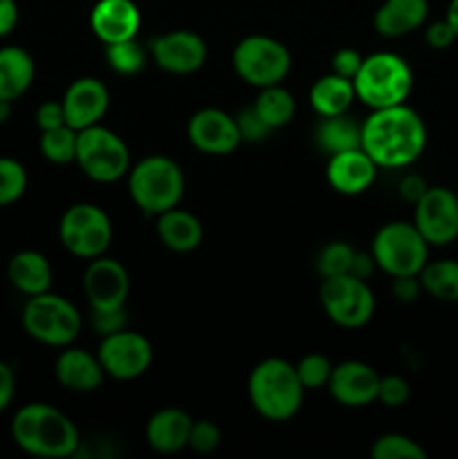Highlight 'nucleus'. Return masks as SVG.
I'll return each mask as SVG.
<instances>
[{"label":"nucleus","mask_w":458,"mask_h":459,"mask_svg":"<svg viewBox=\"0 0 458 459\" xmlns=\"http://www.w3.org/2000/svg\"><path fill=\"white\" fill-rule=\"evenodd\" d=\"M359 148L377 169H404L427 148V126L407 103L377 108L362 121Z\"/></svg>","instance_id":"nucleus-1"},{"label":"nucleus","mask_w":458,"mask_h":459,"mask_svg":"<svg viewBox=\"0 0 458 459\" xmlns=\"http://www.w3.org/2000/svg\"><path fill=\"white\" fill-rule=\"evenodd\" d=\"M12 437L21 451L45 459L72 457L81 446L75 421L49 403L22 406L12 420Z\"/></svg>","instance_id":"nucleus-2"},{"label":"nucleus","mask_w":458,"mask_h":459,"mask_svg":"<svg viewBox=\"0 0 458 459\" xmlns=\"http://www.w3.org/2000/svg\"><path fill=\"white\" fill-rule=\"evenodd\" d=\"M247 394L260 417L269 421H287L304 406L305 388L290 361L272 357L251 370Z\"/></svg>","instance_id":"nucleus-3"},{"label":"nucleus","mask_w":458,"mask_h":459,"mask_svg":"<svg viewBox=\"0 0 458 459\" xmlns=\"http://www.w3.org/2000/svg\"><path fill=\"white\" fill-rule=\"evenodd\" d=\"M353 85L355 97L371 110L400 106L413 90V72L411 65L398 54L377 52L364 56Z\"/></svg>","instance_id":"nucleus-4"},{"label":"nucleus","mask_w":458,"mask_h":459,"mask_svg":"<svg viewBox=\"0 0 458 459\" xmlns=\"http://www.w3.org/2000/svg\"><path fill=\"white\" fill-rule=\"evenodd\" d=\"M128 193L139 211L157 218L182 200V169L178 161L166 155L144 157L128 170Z\"/></svg>","instance_id":"nucleus-5"},{"label":"nucleus","mask_w":458,"mask_h":459,"mask_svg":"<svg viewBox=\"0 0 458 459\" xmlns=\"http://www.w3.org/2000/svg\"><path fill=\"white\" fill-rule=\"evenodd\" d=\"M371 254L377 269L389 273L391 278L418 276L429 260V242L422 238L413 222L395 220L377 229Z\"/></svg>","instance_id":"nucleus-6"},{"label":"nucleus","mask_w":458,"mask_h":459,"mask_svg":"<svg viewBox=\"0 0 458 459\" xmlns=\"http://www.w3.org/2000/svg\"><path fill=\"white\" fill-rule=\"evenodd\" d=\"M81 314L75 305L63 296L45 291L30 296L22 307V330L39 343L49 348H67L79 336Z\"/></svg>","instance_id":"nucleus-7"},{"label":"nucleus","mask_w":458,"mask_h":459,"mask_svg":"<svg viewBox=\"0 0 458 459\" xmlns=\"http://www.w3.org/2000/svg\"><path fill=\"white\" fill-rule=\"evenodd\" d=\"M232 65L245 83L254 88L283 83L292 67V54L281 40L265 34L245 36L236 43Z\"/></svg>","instance_id":"nucleus-8"},{"label":"nucleus","mask_w":458,"mask_h":459,"mask_svg":"<svg viewBox=\"0 0 458 459\" xmlns=\"http://www.w3.org/2000/svg\"><path fill=\"white\" fill-rule=\"evenodd\" d=\"M75 161L90 179L110 184L128 175L130 151L119 134L97 124L79 130Z\"/></svg>","instance_id":"nucleus-9"},{"label":"nucleus","mask_w":458,"mask_h":459,"mask_svg":"<svg viewBox=\"0 0 458 459\" xmlns=\"http://www.w3.org/2000/svg\"><path fill=\"white\" fill-rule=\"evenodd\" d=\"M319 300L326 316L346 330L366 325L375 314V294L366 281L353 273L323 278L319 287Z\"/></svg>","instance_id":"nucleus-10"},{"label":"nucleus","mask_w":458,"mask_h":459,"mask_svg":"<svg viewBox=\"0 0 458 459\" xmlns=\"http://www.w3.org/2000/svg\"><path fill=\"white\" fill-rule=\"evenodd\" d=\"M58 238H61V245L76 258H99L106 254L112 242L110 218L97 204H88V202L72 204L61 215Z\"/></svg>","instance_id":"nucleus-11"},{"label":"nucleus","mask_w":458,"mask_h":459,"mask_svg":"<svg viewBox=\"0 0 458 459\" xmlns=\"http://www.w3.org/2000/svg\"><path fill=\"white\" fill-rule=\"evenodd\" d=\"M97 357L108 377L133 381L151 368L153 345L144 334L124 327V330L101 336Z\"/></svg>","instance_id":"nucleus-12"},{"label":"nucleus","mask_w":458,"mask_h":459,"mask_svg":"<svg viewBox=\"0 0 458 459\" xmlns=\"http://www.w3.org/2000/svg\"><path fill=\"white\" fill-rule=\"evenodd\" d=\"M413 224L429 247L452 245L458 238V197L445 186H429L416 202Z\"/></svg>","instance_id":"nucleus-13"},{"label":"nucleus","mask_w":458,"mask_h":459,"mask_svg":"<svg viewBox=\"0 0 458 459\" xmlns=\"http://www.w3.org/2000/svg\"><path fill=\"white\" fill-rule=\"evenodd\" d=\"M84 291L90 309L126 307L130 291V278L124 264L106 254L92 258L84 272Z\"/></svg>","instance_id":"nucleus-14"},{"label":"nucleus","mask_w":458,"mask_h":459,"mask_svg":"<svg viewBox=\"0 0 458 459\" xmlns=\"http://www.w3.org/2000/svg\"><path fill=\"white\" fill-rule=\"evenodd\" d=\"M148 52L160 70L184 76L193 74L205 65L209 49H207L205 39L196 31L173 30L153 39Z\"/></svg>","instance_id":"nucleus-15"},{"label":"nucleus","mask_w":458,"mask_h":459,"mask_svg":"<svg viewBox=\"0 0 458 459\" xmlns=\"http://www.w3.org/2000/svg\"><path fill=\"white\" fill-rule=\"evenodd\" d=\"M187 137L193 148L205 155H229L241 146V130L236 117L220 108H202L189 119Z\"/></svg>","instance_id":"nucleus-16"},{"label":"nucleus","mask_w":458,"mask_h":459,"mask_svg":"<svg viewBox=\"0 0 458 459\" xmlns=\"http://www.w3.org/2000/svg\"><path fill=\"white\" fill-rule=\"evenodd\" d=\"M61 103L66 112V124L75 130H84L97 126L103 119L110 106V92L94 76H81L67 85Z\"/></svg>","instance_id":"nucleus-17"},{"label":"nucleus","mask_w":458,"mask_h":459,"mask_svg":"<svg viewBox=\"0 0 458 459\" xmlns=\"http://www.w3.org/2000/svg\"><path fill=\"white\" fill-rule=\"evenodd\" d=\"M380 379L375 368L362 361H344L332 368L328 393L337 403L346 408H362L377 402Z\"/></svg>","instance_id":"nucleus-18"},{"label":"nucleus","mask_w":458,"mask_h":459,"mask_svg":"<svg viewBox=\"0 0 458 459\" xmlns=\"http://www.w3.org/2000/svg\"><path fill=\"white\" fill-rule=\"evenodd\" d=\"M142 12L133 0H97L90 12V30L103 45L137 39Z\"/></svg>","instance_id":"nucleus-19"},{"label":"nucleus","mask_w":458,"mask_h":459,"mask_svg":"<svg viewBox=\"0 0 458 459\" xmlns=\"http://www.w3.org/2000/svg\"><path fill=\"white\" fill-rule=\"evenodd\" d=\"M375 178L377 164L362 148H350V151L328 157L326 179L332 191L339 195H359L371 188Z\"/></svg>","instance_id":"nucleus-20"},{"label":"nucleus","mask_w":458,"mask_h":459,"mask_svg":"<svg viewBox=\"0 0 458 459\" xmlns=\"http://www.w3.org/2000/svg\"><path fill=\"white\" fill-rule=\"evenodd\" d=\"M54 375L57 381L66 390L72 393H94L101 388L103 384V372L101 361L97 354H90L81 348H63L58 354L57 363H54Z\"/></svg>","instance_id":"nucleus-21"},{"label":"nucleus","mask_w":458,"mask_h":459,"mask_svg":"<svg viewBox=\"0 0 458 459\" xmlns=\"http://www.w3.org/2000/svg\"><path fill=\"white\" fill-rule=\"evenodd\" d=\"M191 415L182 408H162L148 420L146 442L148 446L162 455H171L189 446V433H191Z\"/></svg>","instance_id":"nucleus-22"},{"label":"nucleus","mask_w":458,"mask_h":459,"mask_svg":"<svg viewBox=\"0 0 458 459\" xmlns=\"http://www.w3.org/2000/svg\"><path fill=\"white\" fill-rule=\"evenodd\" d=\"M429 16L427 0H384L373 16L375 31L384 39H400L420 30Z\"/></svg>","instance_id":"nucleus-23"},{"label":"nucleus","mask_w":458,"mask_h":459,"mask_svg":"<svg viewBox=\"0 0 458 459\" xmlns=\"http://www.w3.org/2000/svg\"><path fill=\"white\" fill-rule=\"evenodd\" d=\"M157 238L169 251L189 254V251H196L202 245L205 229H202V222L196 215L173 206V209L157 215Z\"/></svg>","instance_id":"nucleus-24"},{"label":"nucleus","mask_w":458,"mask_h":459,"mask_svg":"<svg viewBox=\"0 0 458 459\" xmlns=\"http://www.w3.org/2000/svg\"><path fill=\"white\" fill-rule=\"evenodd\" d=\"M7 278L27 299L45 294L52 287V264L39 251H18L7 263Z\"/></svg>","instance_id":"nucleus-25"},{"label":"nucleus","mask_w":458,"mask_h":459,"mask_svg":"<svg viewBox=\"0 0 458 459\" xmlns=\"http://www.w3.org/2000/svg\"><path fill=\"white\" fill-rule=\"evenodd\" d=\"M36 65L27 49L18 45L0 48V99L16 101L34 83Z\"/></svg>","instance_id":"nucleus-26"},{"label":"nucleus","mask_w":458,"mask_h":459,"mask_svg":"<svg viewBox=\"0 0 458 459\" xmlns=\"http://www.w3.org/2000/svg\"><path fill=\"white\" fill-rule=\"evenodd\" d=\"M308 99L310 106H313V110L317 112L319 117H335L346 115L357 97H355L353 81L330 72V74L314 81L313 88H310Z\"/></svg>","instance_id":"nucleus-27"},{"label":"nucleus","mask_w":458,"mask_h":459,"mask_svg":"<svg viewBox=\"0 0 458 459\" xmlns=\"http://www.w3.org/2000/svg\"><path fill=\"white\" fill-rule=\"evenodd\" d=\"M359 139H362V124H357L348 115L321 117L314 128V143L328 157L350 151V148H359Z\"/></svg>","instance_id":"nucleus-28"},{"label":"nucleus","mask_w":458,"mask_h":459,"mask_svg":"<svg viewBox=\"0 0 458 459\" xmlns=\"http://www.w3.org/2000/svg\"><path fill=\"white\" fill-rule=\"evenodd\" d=\"M418 278H420L422 291L431 299L440 303H458V260L445 258L434 260V263L427 260Z\"/></svg>","instance_id":"nucleus-29"},{"label":"nucleus","mask_w":458,"mask_h":459,"mask_svg":"<svg viewBox=\"0 0 458 459\" xmlns=\"http://www.w3.org/2000/svg\"><path fill=\"white\" fill-rule=\"evenodd\" d=\"M256 112H259L260 119L269 126L272 130L283 128L292 121L296 112V103L295 97L287 92L286 88H281V83L277 85H268V88H260L259 97L254 101Z\"/></svg>","instance_id":"nucleus-30"},{"label":"nucleus","mask_w":458,"mask_h":459,"mask_svg":"<svg viewBox=\"0 0 458 459\" xmlns=\"http://www.w3.org/2000/svg\"><path fill=\"white\" fill-rule=\"evenodd\" d=\"M103 58L108 67L121 76H133L146 67L148 52L137 39L119 40V43L103 45Z\"/></svg>","instance_id":"nucleus-31"},{"label":"nucleus","mask_w":458,"mask_h":459,"mask_svg":"<svg viewBox=\"0 0 458 459\" xmlns=\"http://www.w3.org/2000/svg\"><path fill=\"white\" fill-rule=\"evenodd\" d=\"M76 137H79V130L67 124L43 130L39 142L40 155L52 164H72L76 160Z\"/></svg>","instance_id":"nucleus-32"},{"label":"nucleus","mask_w":458,"mask_h":459,"mask_svg":"<svg viewBox=\"0 0 458 459\" xmlns=\"http://www.w3.org/2000/svg\"><path fill=\"white\" fill-rule=\"evenodd\" d=\"M373 459H425L427 451L411 437L400 433H386L371 446Z\"/></svg>","instance_id":"nucleus-33"},{"label":"nucleus","mask_w":458,"mask_h":459,"mask_svg":"<svg viewBox=\"0 0 458 459\" xmlns=\"http://www.w3.org/2000/svg\"><path fill=\"white\" fill-rule=\"evenodd\" d=\"M355 249L344 240L328 242L317 255V272L321 278H332V276H344L350 273L353 267Z\"/></svg>","instance_id":"nucleus-34"},{"label":"nucleus","mask_w":458,"mask_h":459,"mask_svg":"<svg viewBox=\"0 0 458 459\" xmlns=\"http://www.w3.org/2000/svg\"><path fill=\"white\" fill-rule=\"evenodd\" d=\"M27 191V170L13 157H0V206L21 200Z\"/></svg>","instance_id":"nucleus-35"},{"label":"nucleus","mask_w":458,"mask_h":459,"mask_svg":"<svg viewBox=\"0 0 458 459\" xmlns=\"http://www.w3.org/2000/svg\"><path fill=\"white\" fill-rule=\"evenodd\" d=\"M296 375H299L301 385L305 390H319V388H326L328 381H330L332 375V363L330 359L323 357V354L313 352V354H305L299 363H296Z\"/></svg>","instance_id":"nucleus-36"},{"label":"nucleus","mask_w":458,"mask_h":459,"mask_svg":"<svg viewBox=\"0 0 458 459\" xmlns=\"http://www.w3.org/2000/svg\"><path fill=\"white\" fill-rule=\"evenodd\" d=\"M223 442V433H220L218 424L209 420H198L191 424V433H189V448H193L200 455L214 453Z\"/></svg>","instance_id":"nucleus-37"},{"label":"nucleus","mask_w":458,"mask_h":459,"mask_svg":"<svg viewBox=\"0 0 458 459\" xmlns=\"http://www.w3.org/2000/svg\"><path fill=\"white\" fill-rule=\"evenodd\" d=\"M411 397L409 381L398 375H386L380 379V390H377V402L384 403L386 408H400Z\"/></svg>","instance_id":"nucleus-38"},{"label":"nucleus","mask_w":458,"mask_h":459,"mask_svg":"<svg viewBox=\"0 0 458 459\" xmlns=\"http://www.w3.org/2000/svg\"><path fill=\"white\" fill-rule=\"evenodd\" d=\"M236 124H238V130H241L242 142L259 143L263 142V139H268V134L272 133V128L260 119L259 112H256L254 108H247V110H242L241 115H236Z\"/></svg>","instance_id":"nucleus-39"},{"label":"nucleus","mask_w":458,"mask_h":459,"mask_svg":"<svg viewBox=\"0 0 458 459\" xmlns=\"http://www.w3.org/2000/svg\"><path fill=\"white\" fill-rule=\"evenodd\" d=\"M90 325L97 334L106 336L126 327V307L119 309H90Z\"/></svg>","instance_id":"nucleus-40"},{"label":"nucleus","mask_w":458,"mask_h":459,"mask_svg":"<svg viewBox=\"0 0 458 459\" xmlns=\"http://www.w3.org/2000/svg\"><path fill=\"white\" fill-rule=\"evenodd\" d=\"M362 61L364 56L357 52V49L341 48L332 54V72L353 81L355 74H357L359 65H362Z\"/></svg>","instance_id":"nucleus-41"},{"label":"nucleus","mask_w":458,"mask_h":459,"mask_svg":"<svg viewBox=\"0 0 458 459\" xmlns=\"http://www.w3.org/2000/svg\"><path fill=\"white\" fill-rule=\"evenodd\" d=\"M425 40L431 49H447L456 43V34H454L452 25L447 22V18L443 21H434L427 25L425 30Z\"/></svg>","instance_id":"nucleus-42"},{"label":"nucleus","mask_w":458,"mask_h":459,"mask_svg":"<svg viewBox=\"0 0 458 459\" xmlns=\"http://www.w3.org/2000/svg\"><path fill=\"white\" fill-rule=\"evenodd\" d=\"M36 126L39 130H52L58 126H66V112H63L61 101H45L40 103L39 110H36Z\"/></svg>","instance_id":"nucleus-43"},{"label":"nucleus","mask_w":458,"mask_h":459,"mask_svg":"<svg viewBox=\"0 0 458 459\" xmlns=\"http://www.w3.org/2000/svg\"><path fill=\"white\" fill-rule=\"evenodd\" d=\"M391 291H393L395 300H400V303H413V300H416L418 296L422 294L420 278H418V276H398V278H393Z\"/></svg>","instance_id":"nucleus-44"},{"label":"nucleus","mask_w":458,"mask_h":459,"mask_svg":"<svg viewBox=\"0 0 458 459\" xmlns=\"http://www.w3.org/2000/svg\"><path fill=\"white\" fill-rule=\"evenodd\" d=\"M13 394H16V375L12 366L0 359V412L12 406Z\"/></svg>","instance_id":"nucleus-45"},{"label":"nucleus","mask_w":458,"mask_h":459,"mask_svg":"<svg viewBox=\"0 0 458 459\" xmlns=\"http://www.w3.org/2000/svg\"><path fill=\"white\" fill-rule=\"evenodd\" d=\"M427 188L429 186H427V182L420 175H407V178H402V182H400V197H402L404 202L416 204V202L425 195Z\"/></svg>","instance_id":"nucleus-46"},{"label":"nucleus","mask_w":458,"mask_h":459,"mask_svg":"<svg viewBox=\"0 0 458 459\" xmlns=\"http://www.w3.org/2000/svg\"><path fill=\"white\" fill-rule=\"evenodd\" d=\"M18 3L16 0H0V39L12 34L18 25Z\"/></svg>","instance_id":"nucleus-47"},{"label":"nucleus","mask_w":458,"mask_h":459,"mask_svg":"<svg viewBox=\"0 0 458 459\" xmlns=\"http://www.w3.org/2000/svg\"><path fill=\"white\" fill-rule=\"evenodd\" d=\"M375 260H373V254H364V251H355V258H353V267H350V273L362 281H368L375 269Z\"/></svg>","instance_id":"nucleus-48"},{"label":"nucleus","mask_w":458,"mask_h":459,"mask_svg":"<svg viewBox=\"0 0 458 459\" xmlns=\"http://www.w3.org/2000/svg\"><path fill=\"white\" fill-rule=\"evenodd\" d=\"M445 18H447V22L452 25L454 34H456L458 39V0H449V7H447V13H445Z\"/></svg>","instance_id":"nucleus-49"},{"label":"nucleus","mask_w":458,"mask_h":459,"mask_svg":"<svg viewBox=\"0 0 458 459\" xmlns=\"http://www.w3.org/2000/svg\"><path fill=\"white\" fill-rule=\"evenodd\" d=\"M13 101H7V99H0V126L7 124L9 117H12Z\"/></svg>","instance_id":"nucleus-50"},{"label":"nucleus","mask_w":458,"mask_h":459,"mask_svg":"<svg viewBox=\"0 0 458 459\" xmlns=\"http://www.w3.org/2000/svg\"><path fill=\"white\" fill-rule=\"evenodd\" d=\"M456 197H458V188H456Z\"/></svg>","instance_id":"nucleus-51"}]
</instances>
